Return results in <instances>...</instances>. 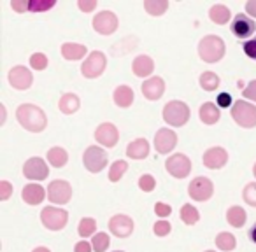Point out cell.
Segmentation results:
<instances>
[{"instance_id":"6da1fadb","label":"cell","mask_w":256,"mask_h":252,"mask_svg":"<svg viewBox=\"0 0 256 252\" xmlns=\"http://www.w3.org/2000/svg\"><path fill=\"white\" fill-rule=\"evenodd\" d=\"M16 119H18V123L22 124L23 128L32 133L44 132L48 126L46 112L40 107L34 105V103H22L16 109Z\"/></svg>"},{"instance_id":"7a4b0ae2","label":"cell","mask_w":256,"mask_h":252,"mask_svg":"<svg viewBox=\"0 0 256 252\" xmlns=\"http://www.w3.org/2000/svg\"><path fill=\"white\" fill-rule=\"evenodd\" d=\"M224 40L218 35H206L198 42V56L206 63H218L224 56Z\"/></svg>"},{"instance_id":"3957f363","label":"cell","mask_w":256,"mask_h":252,"mask_svg":"<svg viewBox=\"0 0 256 252\" xmlns=\"http://www.w3.org/2000/svg\"><path fill=\"white\" fill-rule=\"evenodd\" d=\"M190 119V107L181 100H172L164 107V121L168 126H184Z\"/></svg>"},{"instance_id":"277c9868","label":"cell","mask_w":256,"mask_h":252,"mask_svg":"<svg viewBox=\"0 0 256 252\" xmlns=\"http://www.w3.org/2000/svg\"><path fill=\"white\" fill-rule=\"evenodd\" d=\"M232 117L234 121L242 126V128H254L256 126V105L246 102V100H237L232 105Z\"/></svg>"},{"instance_id":"5b68a950","label":"cell","mask_w":256,"mask_h":252,"mask_svg":"<svg viewBox=\"0 0 256 252\" xmlns=\"http://www.w3.org/2000/svg\"><path fill=\"white\" fill-rule=\"evenodd\" d=\"M107 65V58L102 51H92L90 56L82 61L81 65V74L84 75L86 79H96L104 74Z\"/></svg>"},{"instance_id":"8992f818","label":"cell","mask_w":256,"mask_h":252,"mask_svg":"<svg viewBox=\"0 0 256 252\" xmlns=\"http://www.w3.org/2000/svg\"><path fill=\"white\" fill-rule=\"evenodd\" d=\"M84 168L92 174H100L107 167V153L98 146H90L82 154Z\"/></svg>"},{"instance_id":"52a82bcc","label":"cell","mask_w":256,"mask_h":252,"mask_svg":"<svg viewBox=\"0 0 256 252\" xmlns=\"http://www.w3.org/2000/svg\"><path fill=\"white\" fill-rule=\"evenodd\" d=\"M40 221L42 224L51 231H60L65 228L68 221V212L64 209H56V207H44L40 212Z\"/></svg>"},{"instance_id":"ba28073f","label":"cell","mask_w":256,"mask_h":252,"mask_svg":"<svg viewBox=\"0 0 256 252\" xmlns=\"http://www.w3.org/2000/svg\"><path fill=\"white\" fill-rule=\"evenodd\" d=\"M165 170L176 179H184L190 175L192 172V161L186 154L178 153V154H172L168 156V160L165 161Z\"/></svg>"},{"instance_id":"9c48e42d","label":"cell","mask_w":256,"mask_h":252,"mask_svg":"<svg viewBox=\"0 0 256 252\" xmlns=\"http://www.w3.org/2000/svg\"><path fill=\"white\" fill-rule=\"evenodd\" d=\"M188 195L196 202H207L214 195L212 181L207 177H195L188 186Z\"/></svg>"},{"instance_id":"30bf717a","label":"cell","mask_w":256,"mask_h":252,"mask_svg":"<svg viewBox=\"0 0 256 252\" xmlns=\"http://www.w3.org/2000/svg\"><path fill=\"white\" fill-rule=\"evenodd\" d=\"M93 30L100 35H112L118 30V16L112 11H100L93 16Z\"/></svg>"},{"instance_id":"8fae6325","label":"cell","mask_w":256,"mask_h":252,"mask_svg":"<svg viewBox=\"0 0 256 252\" xmlns=\"http://www.w3.org/2000/svg\"><path fill=\"white\" fill-rule=\"evenodd\" d=\"M48 198L51 203H56V205H65V203L70 202L72 198V188L67 181H53L48 186Z\"/></svg>"},{"instance_id":"7c38bea8","label":"cell","mask_w":256,"mask_h":252,"mask_svg":"<svg viewBox=\"0 0 256 252\" xmlns=\"http://www.w3.org/2000/svg\"><path fill=\"white\" fill-rule=\"evenodd\" d=\"M230 30L237 39H249L254 33L256 23L251 16L248 14H237L230 25Z\"/></svg>"},{"instance_id":"4fadbf2b","label":"cell","mask_w":256,"mask_h":252,"mask_svg":"<svg viewBox=\"0 0 256 252\" xmlns=\"http://www.w3.org/2000/svg\"><path fill=\"white\" fill-rule=\"evenodd\" d=\"M23 175L30 181H44L50 175V168L40 158H30L23 165Z\"/></svg>"},{"instance_id":"5bb4252c","label":"cell","mask_w":256,"mask_h":252,"mask_svg":"<svg viewBox=\"0 0 256 252\" xmlns=\"http://www.w3.org/2000/svg\"><path fill=\"white\" fill-rule=\"evenodd\" d=\"M34 82V75L32 70H28L23 65H16L9 70V84L14 89H28Z\"/></svg>"},{"instance_id":"9a60e30c","label":"cell","mask_w":256,"mask_h":252,"mask_svg":"<svg viewBox=\"0 0 256 252\" xmlns=\"http://www.w3.org/2000/svg\"><path fill=\"white\" fill-rule=\"evenodd\" d=\"M109 231L118 238H126L132 235L134 231V221L128 216H123V214H118V216L110 217L109 219Z\"/></svg>"},{"instance_id":"2e32d148","label":"cell","mask_w":256,"mask_h":252,"mask_svg":"<svg viewBox=\"0 0 256 252\" xmlns=\"http://www.w3.org/2000/svg\"><path fill=\"white\" fill-rule=\"evenodd\" d=\"M178 146V135L174 130L160 128L154 135V149L160 154H168L174 147Z\"/></svg>"},{"instance_id":"e0dca14e","label":"cell","mask_w":256,"mask_h":252,"mask_svg":"<svg viewBox=\"0 0 256 252\" xmlns=\"http://www.w3.org/2000/svg\"><path fill=\"white\" fill-rule=\"evenodd\" d=\"M95 140L104 147H114L120 140V132L112 123H102L95 130Z\"/></svg>"},{"instance_id":"ac0fdd59","label":"cell","mask_w":256,"mask_h":252,"mask_svg":"<svg viewBox=\"0 0 256 252\" xmlns=\"http://www.w3.org/2000/svg\"><path fill=\"white\" fill-rule=\"evenodd\" d=\"M204 165L206 168L209 170H220L226 165L228 161V153L223 149V147H210L204 153V158H202Z\"/></svg>"},{"instance_id":"d6986e66","label":"cell","mask_w":256,"mask_h":252,"mask_svg":"<svg viewBox=\"0 0 256 252\" xmlns=\"http://www.w3.org/2000/svg\"><path fill=\"white\" fill-rule=\"evenodd\" d=\"M165 93V82L162 77H150L144 81L142 84V95L146 96L151 102H156V100L162 98V95Z\"/></svg>"},{"instance_id":"ffe728a7","label":"cell","mask_w":256,"mask_h":252,"mask_svg":"<svg viewBox=\"0 0 256 252\" xmlns=\"http://www.w3.org/2000/svg\"><path fill=\"white\" fill-rule=\"evenodd\" d=\"M46 195H48V191H44V188L39 184H28V186H25L22 191L23 202L28 203V205H39V203H42Z\"/></svg>"},{"instance_id":"44dd1931","label":"cell","mask_w":256,"mask_h":252,"mask_svg":"<svg viewBox=\"0 0 256 252\" xmlns=\"http://www.w3.org/2000/svg\"><path fill=\"white\" fill-rule=\"evenodd\" d=\"M132 70L137 77H150L154 70V61L151 60L148 54H140L134 60L132 63Z\"/></svg>"},{"instance_id":"7402d4cb","label":"cell","mask_w":256,"mask_h":252,"mask_svg":"<svg viewBox=\"0 0 256 252\" xmlns=\"http://www.w3.org/2000/svg\"><path fill=\"white\" fill-rule=\"evenodd\" d=\"M150 154V142L146 139H136L126 147V156L132 160H144Z\"/></svg>"},{"instance_id":"603a6c76","label":"cell","mask_w":256,"mask_h":252,"mask_svg":"<svg viewBox=\"0 0 256 252\" xmlns=\"http://www.w3.org/2000/svg\"><path fill=\"white\" fill-rule=\"evenodd\" d=\"M114 103H116L118 107H121V109H126V107H130L134 103V89L130 88V86H118L116 89H114Z\"/></svg>"},{"instance_id":"cb8c5ba5","label":"cell","mask_w":256,"mask_h":252,"mask_svg":"<svg viewBox=\"0 0 256 252\" xmlns=\"http://www.w3.org/2000/svg\"><path fill=\"white\" fill-rule=\"evenodd\" d=\"M200 121L204 124H216L221 117V112H220V107L212 102H206L202 107H200Z\"/></svg>"},{"instance_id":"d4e9b609","label":"cell","mask_w":256,"mask_h":252,"mask_svg":"<svg viewBox=\"0 0 256 252\" xmlns=\"http://www.w3.org/2000/svg\"><path fill=\"white\" fill-rule=\"evenodd\" d=\"M79 107H81V102H79V96L74 95V93H64L60 102H58V109L64 114H67V116L78 112Z\"/></svg>"},{"instance_id":"484cf974","label":"cell","mask_w":256,"mask_h":252,"mask_svg":"<svg viewBox=\"0 0 256 252\" xmlns=\"http://www.w3.org/2000/svg\"><path fill=\"white\" fill-rule=\"evenodd\" d=\"M88 53V49H86V46H82V44H74V42H65L64 46H62V56L65 58V60H81V58H84V54Z\"/></svg>"},{"instance_id":"4316f807","label":"cell","mask_w":256,"mask_h":252,"mask_svg":"<svg viewBox=\"0 0 256 252\" xmlns=\"http://www.w3.org/2000/svg\"><path fill=\"white\" fill-rule=\"evenodd\" d=\"M209 18H210V21L216 23V25H224V23L230 21L232 12H230V9H228L226 5L216 4V5H212V7L209 9Z\"/></svg>"},{"instance_id":"83f0119b","label":"cell","mask_w":256,"mask_h":252,"mask_svg":"<svg viewBox=\"0 0 256 252\" xmlns=\"http://www.w3.org/2000/svg\"><path fill=\"white\" fill-rule=\"evenodd\" d=\"M48 161H50L51 167L54 168H64L68 161V154L64 147H51L48 151Z\"/></svg>"},{"instance_id":"f1b7e54d","label":"cell","mask_w":256,"mask_h":252,"mask_svg":"<svg viewBox=\"0 0 256 252\" xmlns=\"http://www.w3.org/2000/svg\"><path fill=\"white\" fill-rule=\"evenodd\" d=\"M246 219H248V214H246V210L242 209V207L238 205H234L228 209L226 212V221L230 226L234 228H242L246 224Z\"/></svg>"},{"instance_id":"f546056e","label":"cell","mask_w":256,"mask_h":252,"mask_svg":"<svg viewBox=\"0 0 256 252\" xmlns=\"http://www.w3.org/2000/svg\"><path fill=\"white\" fill-rule=\"evenodd\" d=\"M216 245L220 251H224V252H230L237 247V240L232 233H226V231H221L220 235L216 237Z\"/></svg>"},{"instance_id":"4dcf8cb0","label":"cell","mask_w":256,"mask_h":252,"mask_svg":"<svg viewBox=\"0 0 256 252\" xmlns=\"http://www.w3.org/2000/svg\"><path fill=\"white\" fill-rule=\"evenodd\" d=\"M144 9L151 16H162L168 9L167 0H144Z\"/></svg>"},{"instance_id":"1f68e13d","label":"cell","mask_w":256,"mask_h":252,"mask_svg":"<svg viewBox=\"0 0 256 252\" xmlns=\"http://www.w3.org/2000/svg\"><path fill=\"white\" fill-rule=\"evenodd\" d=\"M181 219L184 224H188V226H193V224L196 223V221L200 219V212L196 207H193L192 203H186V205H182L181 209Z\"/></svg>"},{"instance_id":"d6a6232c","label":"cell","mask_w":256,"mask_h":252,"mask_svg":"<svg viewBox=\"0 0 256 252\" xmlns=\"http://www.w3.org/2000/svg\"><path fill=\"white\" fill-rule=\"evenodd\" d=\"M126 170H128L126 161H123V160L114 161V163L110 165V168H109V181L110 182H120L121 177L126 174Z\"/></svg>"},{"instance_id":"836d02e7","label":"cell","mask_w":256,"mask_h":252,"mask_svg":"<svg viewBox=\"0 0 256 252\" xmlns=\"http://www.w3.org/2000/svg\"><path fill=\"white\" fill-rule=\"evenodd\" d=\"M198 81H200L202 89H206V91H214V89H218V86H220V77H218V74H214V72H204Z\"/></svg>"},{"instance_id":"e575fe53","label":"cell","mask_w":256,"mask_h":252,"mask_svg":"<svg viewBox=\"0 0 256 252\" xmlns=\"http://www.w3.org/2000/svg\"><path fill=\"white\" fill-rule=\"evenodd\" d=\"M95 230H96V221L92 219V217H84V219L79 221V228H78L79 237H82V238L92 237V235L95 233Z\"/></svg>"},{"instance_id":"d590c367","label":"cell","mask_w":256,"mask_h":252,"mask_svg":"<svg viewBox=\"0 0 256 252\" xmlns=\"http://www.w3.org/2000/svg\"><path fill=\"white\" fill-rule=\"evenodd\" d=\"M109 244H110V238L107 233H96L92 238V245L95 252H106L109 249Z\"/></svg>"},{"instance_id":"8d00e7d4","label":"cell","mask_w":256,"mask_h":252,"mask_svg":"<svg viewBox=\"0 0 256 252\" xmlns=\"http://www.w3.org/2000/svg\"><path fill=\"white\" fill-rule=\"evenodd\" d=\"M54 0H28V11L32 12H42L50 11L51 7H54Z\"/></svg>"},{"instance_id":"74e56055","label":"cell","mask_w":256,"mask_h":252,"mask_svg":"<svg viewBox=\"0 0 256 252\" xmlns=\"http://www.w3.org/2000/svg\"><path fill=\"white\" fill-rule=\"evenodd\" d=\"M30 67H32L34 70L42 72L44 68L48 67V56L44 53H34L32 56H30Z\"/></svg>"},{"instance_id":"f35d334b","label":"cell","mask_w":256,"mask_h":252,"mask_svg":"<svg viewBox=\"0 0 256 252\" xmlns=\"http://www.w3.org/2000/svg\"><path fill=\"white\" fill-rule=\"evenodd\" d=\"M242 198H244V202L248 205L256 207V182H251V184L246 186L244 191H242Z\"/></svg>"},{"instance_id":"ab89813d","label":"cell","mask_w":256,"mask_h":252,"mask_svg":"<svg viewBox=\"0 0 256 252\" xmlns=\"http://www.w3.org/2000/svg\"><path fill=\"white\" fill-rule=\"evenodd\" d=\"M139 188L142 189L144 193H151L154 188H156V181H154L153 175L146 174V175H140L139 179Z\"/></svg>"},{"instance_id":"60d3db41","label":"cell","mask_w":256,"mask_h":252,"mask_svg":"<svg viewBox=\"0 0 256 252\" xmlns=\"http://www.w3.org/2000/svg\"><path fill=\"white\" fill-rule=\"evenodd\" d=\"M172 226L170 223H167V221H158V223H154L153 226V231L154 235H158V237H167L168 233H170Z\"/></svg>"},{"instance_id":"b9f144b4","label":"cell","mask_w":256,"mask_h":252,"mask_svg":"<svg viewBox=\"0 0 256 252\" xmlns=\"http://www.w3.org/2000/svg\"><path fill=\"white\" fill-rule=\"evenodd\" d=\"M242 49H244L246 56L251 58V60H256V35L252 39H249L248 42L242 44Z\"/></svg>"},{"instance_id":"7bdbcfd3","label":"cell","mask_w":256,"mask_h":252,"mask_svg":"<svg viewBox=\"0 0 256 252\" xmlns=\"http://www.w3.org/2000/svg\"><path fill=\"white\" fill-rule=\"evenodd\" d=\"M242 96L248 98V100H252V102L256 103V79L254 81H251L244 89H242Z\"/></svg>"},{"instance_id":"ee69618b","label":"cell","mask_w":256,"mask_h":252,"mask_svg":"<svg viewBox=\"0 0 256 252\" xmlns=\"http://www.w3.org/2000/svg\"><path fill=\"white\" fill-rule=\"evenodd\" d=\"M11 195H12V186H11V182H8V181H2V182H0V200H2V202H6V200L11 198Z\"/></svg>"},{"instance_id":"f6af8a7d","label":"cell","mask_w":256,"mask_h":252,"mask_svg":"<svg viewBox=\"0 0 256 252\" xmlns=\"http://www.w3.org/2000/svg\"><path fill=\"white\" fill-rule=\"evenodd\" d=\"M154 214L160 217H168L172 214V209H170V205H167V203L158 202L156 205H154Z\"/></svg>"},{"instance_id":"bcb514c9","label":"cell","mask_w":256,"mask_h":252,"mask_svg":"<svg viewBox=\"0 0 256 252\" xmlns=\"http://www.w3.org/2000/svg\"><path fill=\"white\" fill-rule=\"evenodd\" d=\"M78 7L84 12H92V11H95V7H96V0H79Z\"/></svg>"},{"instance_id":"7dc6e473","label":"cell","mask_w":256,"mask_h":252,"mask_svg":"<svg viewBox=\"0 0 256 252\" xmlns=\"http://www.w3.org/2000/svg\"><path fill=\"white\" fill-rule=\"evenodd\" d=\"M216 105L221 107V109H226V107L232 105V96L228 93H220L216 98Z\"/></svg>"},{"instance_id":"c3c4849f","label":"cell","mask_w":256,"mask_h":252,"mask_svg":"<svg viewBox=\"0 0 256 252\" xmlns=\"http://www.w3.org/2000/svg\"><path fill=\"white\" fill-rule=\"evenodd\" d=\"M11 7L18 12H25V11H28V2H26V0H12Z\"/></svg>"},{"instance_id":"681fc988","label":"cell","mask_w":256,"mask_h":252,"mask_svg":"<svg viewBox=\"0 0 256 252\" xmlns=\"http://www.w3.org/2000/svg\"><path fill=\"white\" fill-rule=\"evenodd\" d=\"M92 249H93V245L90 244V242L82 240V242H78V244H76L74 252H92Z\"/></svg>"},{"instance_id":"f907efd6","label":"cell","mask_w":256,"mask_h":252,"mask_svg":"<svg viewBox=\"0 0 256 252\" xmlns=\"http://www.w3.org/2000/svg\"><path fill=\"white\" fill-rule=\"evenodd\" d=\"M246 12H248V16H251L252 19H256V0L246 2Z\"/></svg>"},{"instance_id":"816d5d0a","label":"cell","mask_w":256,"mask_h":252,"mask_svg":"<svg viewBox=\"0 0 256 252\" xmlns=\"http://www.w3.org/2000/svg\"><path fill=\"white\" fill-rule=\"evenodd\" d=\"M249 240H251L252 242V244H256V223L254 224H252V228H251V230H249Z\"/></svg>"},{"instance_id":"f5cc1de1","label":"cell","mask_w":256,"mask_h":252,"mask_svg":"<svg viewBox=\"0 0 256 252\" xmlns=\"http://www.w3.org/2000/svg\"><path fill=\"white\" fill-rule=\"evenodd\" d=\"M0 112H2V121H0V123L4 124V121H6V107L4 105H0Z\"/></svg>"},{"instance_id":"db71d44e","label":"cell","mask_w":256,"mask_h":252,"mask_svg":"<svg viewBox=\"0 0 256 252\" xmlns=\"http://www.w3.org/2000/svg\"><path fill=\"white\" fill-rule=\"evenodd\" d=\"M34 252H51L48 247H37V249H34Z\"/></svg>"},{"instance_id":"11a10c76","label":"cell","mask_w":256,"mask_h":252,"mask_svg":"<svg viewBox=\"0 0 256 252\" xmlns=\"http://www.w3.org/2000/svg\"><path fill=\"white\" fill-rule=\"evenodd\" d=\"M252 174H254V177H256V163H254V167H252Z\"/></svg>"},{"instance_id":"9f6ffc18","label":"cell","mask_w":256,"mask_h":252,"mask_svg":"<svg viewBox=\"0 0 256 252\" xmlns=\"http://www.w3.org/2000/svg\"><path fill=\"white\" fill-rule=\"evenodd\" d=\"M114 252H123V251H114Z\"/></svg>"},{"instance_id":"6f0895ef","label":"cell","mask_w":256,"mask_h":252,"mask_svg":"<svg viewBox=\"0 0 256 252\" xmlns=\"http://www.w3.org/2000/svg\"><path fill=\"white\" fill-rule=\"evenodd\" d=\"M206 252H214V251H206Z\"/></svg>"}]
</instances>
